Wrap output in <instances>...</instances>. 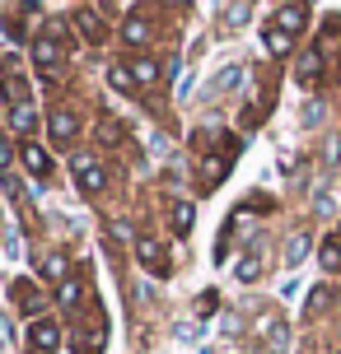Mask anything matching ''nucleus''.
<instances>
[{"mask_svg":"<svg viewBox=\"0 0 341 354\" xmlns=\"http://www.w3.org/2000/svg\"><path fill=\"white\" fill-rule=\"evenodd\" d=\"M103 336H108V322L94 313V322L80 331V354H98V345H103Z\"/></svg>","mask_w":341,"mask_h":354,"instance_id":"obj_14","label":"nucleus"},{"mask_svg":"<svg viewBox=\"0 0 341 354\" xmlns=\"http://www.w3.org/2000/svg\"><path fill=\"white\" fill-rule=\"evenodd\" d=\"M10 163H15V149H10V136L0 131V177L10 173Z\"/></svg>","mask_w":341,"mask_h":354,"instance_id":"obj_29","label":"nucleus"},{"mask_svg":"<svg viewBox=\"0 0 341 354\" xmlns=\"http://www.w3.org/2000/svg\"><path fill=\"white\" fill-rule=\"evenodd\" d=\"M318 117H323V107H318V103H308V112H304V126H318Z\"/></svg>","mask_w":341,"mask_h":354,"instance_id":"obj_33","label":"nucleus"},{"mask_svg":"<svg viewBox=\"0 0 341 354\" xmlns=\"http://www.w3.org/2000/svg\"><path fill=\"white\" fill-rule=\"evenodd\" d=\"M243 75H248V71H243V66H225V71L216 75V84H220V93H234V88L243 84Z\"/></svg>","mask_w":341,"mask_h":354,"instance_id":"obj_25","label":"nucleus"},{"mask_svg":"<svg viewBox=\"0 0 341 354\" xmlns=\"http://www.w3.org/2000/svg\"><path fill=\"white\" fill-rule=\"evenodd\" d=\"M248 15H252V10H248V0H234V5H229V15H225V28H243V24H248Z\"/></svg>","mask_w":341,"mask_h":354,"instance_id":"obj_27","label":"nucleus"},{"mask_svg":"<svg viewBox=\"0 0 341 354\" xmlns=\"http://www.w3.org/2000/svg\"><path fill=\"white\" fill-rule=\"evenodd\" d=\"M108 80H112V88H136V75H131V61H112L108 66Z\"/></svg>","mask_w":341,"mask_h":354,"instance_id":"obj_21","label":"nucleus"},{"mask_svg":"<svg viewBox=\"0 0 341 354\" xmlns=\"http://www.w3.org/2000/svg\"><path fill=\"white\" fill-rule=\"evenodd\" d=\"M131 75H136V84H159V61H150V56H136L131 61Z\"/></svg>","mask_w":341,"mask_h":354,"instance_id":"obj_20","label":"nucleus"},{"mask_svg":"<svg viewBox=\"0 0 341 354\" xmlns=\"http://www.w3.org/2000/svg\"><path fill=\"white\" fill-rule=\"evenodd\" d=\"M94 131H98V140H103V145H122V126H117V117H112V112L94 126Z\"/></svg>","mask_w":341,"mask_h":354,"instance_id":"obj_26","label":"nucleus"},{"mask_svg":"<svg viewBox=\"0 0 341 354\" xmlns=\"http://www.w3.org/2000/svg\"><path fill=\"white\" fill-rule=\"evenodd\" d=\"M267 52H271V56H290V52H295V37H290L286 28L267 24Z\"/></svg>","mask_w":341,"mask_h":354,"instance_id":"obj_19","label":"nucleus"},{"mask_svg":"<svg viewBox=\"0 0 341 354\" xmlns=\"http://www.w3.org/2000/svg\"><path fill=\"white\" fill-rule=\"evenodd\" d=\"M61 350V326L52 317H37L28 326V354H56Z\"/></svg>","mask_w":341,"mask_h":354,"instance_id":"obj_5","label":"nucleus"},{"mask_svg":"<svg viewBox=\"0 0 341 354\" xmlns=\"http://www.w3.org/2000/svg\"><path fill=\"white\" fill-rule=\"evenodd\" d=\"M323 303H327V289H313V294H308V313H318Z\"/></svg>","mask_w":341,"mask_h":354,"instance_id":"obj_31","label":"nucleus"},{"mask_svg":"<svg viewBox=\"0 0 341 354\" xmlns=\"http://www.w3.org/2000/svg\"><path fill=\"white\" fill-rule=\"evenodd\" d=\"M85 294H89V289H85V280H66L61 289H56V303L71 313V308H80V303H85Z\"/></svg>","mask_w":341,"mask_h":354,"instance_id":"obj_18","label":"nucleus"},{"mask_svg":"<svg viewBox=\"0 0 341 354\" xmlns=\"http://www.w3.org/2000/svg\"><path fill=\"white\" fill-rule=\"evenodd\" d=\"M15 299H19V308H24V317H33V322L42 317V308H47V299H42L28 280H15Z\"/></svg>","mask_w":341,"mask_h":354,"instance_id":"obj_10","label":"nucleus"},{"mask_svg":"<svg viewBox=\"0 0 341 354\" xmlns=\"http://www.w3.org/2000/svg\"><path fill=\"white\" fill-rule=\"evenodd\" d=\"M337 354H341V350H337Z\"/></svg>","mask_w":341,"mask_h":354,"instance_id":"obj_34","label":"nucleus"},{"mask_svg":"<svg viewBox=\"0 0 341 354\" xmlns=\"http://www.w3.org/2000/svg\"><path fill=\"white\" fill-rule=\"evenodd\" d=\"M192 224H197V210H192L187 201H178V205H173V233H182V238H187V233H192Z\"/></svg>","mask_w":341,"mask_h":354,"instance_id":"obj_23","label":"nucleus"},{"mask_svg":"<svg viewBox=\"0 0 341 354\" xmlns=\"http://www.w3.org/2000/svg\"><path fill=\"white\" fill-rule=\"evenodd\" d=\"M318 261H323V270L341 275V243H337V238H327L323 248H318Z\"/></svg>","mask_w":341,"mask_h":354,"instance_id":"obj_22","label":"nucleus"},{"mask_svg":"<svg viewBox=\"0 0 341 354\" xmlns=\"http://www.w3.org/2000/svg\"><path fill=\"white\" fill-rule=\"evenodd\" d=\"M136 261H141L150 275H168V270H173V261H168V248H164L155 233L136 238Z\"/></svg>","mask_w":341,"mask_h":354,"instance_id":"obj_3","label":"nucleus"},{"mask_svg":"<svg viewBox=\"0 0 341 354\" xmlns=\"http://www.w3.org/2000/svg\"><path fill=\"white\" fill-rule=\"evenodd\" d=\"M197 313H201V317H206V313H216V294H201V299H197Z\"/></svg>","mask_w":341,"mask_h":354,"instance_id":"obj_32","label":"nucleus"},{"mask_svg":"<svg viewBox=\"0 0 341 354\" xmlns=\"http://www.w3.org/2000/svg\"><path fill=\"white\" fill-rule=\"evenodd\" d=\"M42 280H52L56 289L71 280V261H66V252H52V257L42 261Z\"/></svg>","mask_w":341,"mask_h":354,"instance_id":"obj_15","label":"nucleus"},{"mask_svg":"<svg viewBox=\"0 0 341 354\" xmlns=\"http://www.w3.org/2000/svg\"><path fill=\"white\" fill-rule=\"evenodd\" d=\"M304 257H308V233H295L286 243V266H299Z\"/></svg>","mask_w":341,"mask_h":354,"instance_id":"obj_24","label":"nucleus"},{"mask_svg":"<svg viewBox=\"0 0 341 354\" xmlns=\"http://www.w3.org/2000/svg\"><path fill=\"white\" fill-rule=\"evenodd\" d=\"M19 159H24V168H28V173L33 177H52V159H47V149H42V145H24V149H19Z\"/></svg>","mask_w":341,"mask_h":354,"instance_id":"obj_12","label":"nucleus"},{"mask_svg":"<svg viewBox=\"0 0 341 354\" xmlns=\"http://www.w3.org/2000/svg\"><path fill=\"white\" fill-rule=\"evenodd\" d=\"M5 103L10 107H19V103H33V93H28V80H24V75H19V61L15 56H5Z\"/></svg>","mask_w":341,"mask_h":354,"instance_id":"obj_7","label":"nucleus"},{"mask_svg":"<svg viewBox=\"0 0 341 354\" xmlns=\"http://www.w3.org/2000/svg\"><path fill=\"white\" fill-rule=\"evenodd\" d=\"M295 80H299V84H318V80H323V47H304V52H299Z\"/></svg>","mask_w":341,"mask_h":354,"instance_id":"obj_9","label":"nucleus"},{"mask_svg":"<svg viewBox=\"0 0 341 354\" xmlns=\"http://www.w3.org/2000/svg\"><path fill=\"white\" fill-rule=\"evenodd\" d=\"M257 336H262V350H267V354H286L290 350V326H286V317H281V313H262Z\"/></svg>","mask_w":341,"mask_h":354,"instance_id":"obj_4","label":"nucleus"},{"mask_svg":"<svg viewBox=\"0 0 341 354\" xmlns=\"http://www.w3.org/2000/svg\"><path fill=\"white\" fill-rule=\"evenodd\" d=\"M257 275H262V257L252 252V257H243V266H238V280H243V284H252Z\"/></svg>","mask_w":341,"mask_h":354,"instance_id":"obj_28","label":"nucleus"},{"mask_svg":"<svg viewBox=\"0 0 341 354\" xmlns=\"http://www.w3.org/2000/svg\"><path fill=\"white\" fill-rule=\"evenodd\" d=\"M271 24H276V28H286V33L295 37L308 24V0H286V5L276 10V19H271Z\"/></svg>","mask_w":341,"mask_h":354,"instance_id":"obj_8","label":"nucleus"},{"mask_svg":"<svg viewBox=\"0 0 341 354\" xmlns=\"http://www.w3.org/2000/svg\"><path fill=\"white\" fill-rule=\"evenodd\" d=\"M71 24H75V33L85 37L89 47L108 42V19H103V10H98V5H80V10L71 15Z\"/></svg>","mask_w":341,"mask_h":354,"instance_id":"obj_2","label":"nucleus"},{"mask_svg":"<svg viewBox=\"0 0 341 354\" xmlns=\"http://www.w3.org/2000/svg\"><path fill=\"white\" fill-rule=\"evenodd\" d=\"M10 131H15V136H33V131H37V107L33 103L10 107Z\"/></svg>","mask_w":341,"mask_h":354,"instance_id":"obj_13","label":"nucleus"},{"mask_svg":"<svg viewBox=\"0 0 341 354\" xmlns=\"http://www.w3.org/2000/svg\"><path fill=\"white\" fill-rule=\"evenodd\" d=\"M71 168H75V182H80V192L98 196L103 187H108V168H103V163H98V154H89V149L71 154Z\"/></svg>","mask_w":341,"mask_h":354,"instance_id":"obj_1","label":"nucleus"},{"mask_svg":"<svg viewBox=\"0 0 341 354\" xmlns=\"http://www.w3.org/2000/svg\"><path fill=\"white\" fill-rule=\"evenodd\" d=\"M47 131H52V140H56V145H71V136L80 131V117L61 107V112H52V117H47Z\"/></svg>","mask_w":341,"mask_h":354,"instance_id":"obj_11","label":"nucleus"},{"mask_svg":"<svg viewBox=\"0 0 341 354\" xmlns=\"http://www.w3.org/2000/svg\"><path fill=\"white\" fill-rule=\"evenodd\" d=\"M10 340H15V326H10V317L0 313V345H10Z\"/></svg>","mask_w":341,"mask_h":354,"instance_id":"obj_30","label":"nucleus"},{"mask_svg":"<svg viewBox=\"0 0 341 354\" xmlns=\"http://www.w3.org/2000/svg\"><path fill=\"white\" fill-rule=\"evenodd\" d=\"M229 168H234V154H211V159L201 163V182H206V187H216Z\"/></svg>","mask_w":341,"mask_h":354,"instance_id":"obj_16","label":"nucleus"},{"mask_svg":"<svg viewBox=\"0 0 341 354\" xmlns=\"http://www.w3.org/2000/svg\"><path fill=\"white\" fill-rule=\"evenodd\" d=\"M61 56H66V52H61V42H56L52 33L33 37V66H37L42 75H47V80L56 75V66H61Z\"/></svg>","mask_w":341,"mask_h":354,"instance_id":"obj_6","label":"nucleus"},{"mask_svg":"<svg viewBox=\"0 0 341 354\" xmlns=\"http://www.w3.org/2000/svg\"><path fill=\"white\" fill-rule=\"evenodd\" d=\"M122 42H131V47H145V42H150V24H145V15H131L122 24Z\"/></svg>","mask_w":341,"mask_h":354,"instance_id":"obj_17","label":"nucleus"}]
</instances>
